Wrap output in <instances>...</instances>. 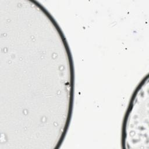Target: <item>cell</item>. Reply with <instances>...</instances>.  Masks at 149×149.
<instances>
[{
    "label": "cell",
    "instance_id": "6da1fadb",
    "mask_svg": "<svg viewBox=\"0 0 149 149\" xmlns=\"http://www.w3.org/2000/svg\"><path fill=\"white\" fill-rule=\"evenodd\" d=\"M123 144L126 148L144 144L148 137V80H143L130 102L123 125Z\"/></svg>",
    "mask_w": 149,
    "mask_h": 149
}]
</instances>
